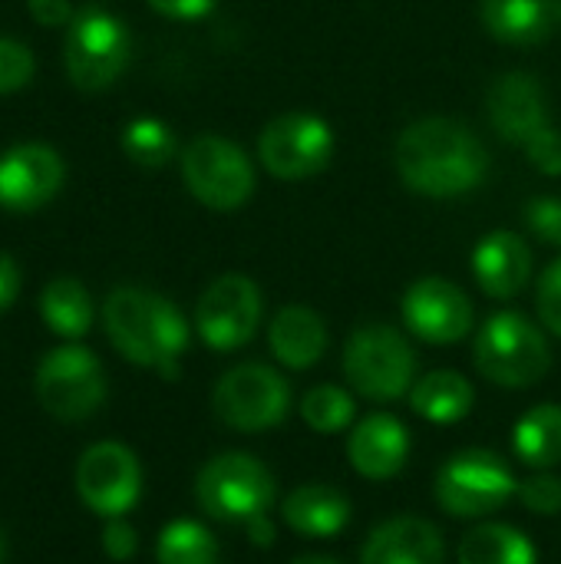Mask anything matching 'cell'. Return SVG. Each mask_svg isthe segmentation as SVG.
<instances>
[{
    "mask_svg": "<svg viewBox=\"0 0 561 564\" xmlns=\"http://www.w3.org/2000/svg\"><path fill=\"white\" fill-rule=\"evenodd\" d=\"M129 50H132L129 30L109 10L86 7L66 26L63 59L73 86L83 93H99L112 86L129 63Z\"/></svg>",
    "mask_w": 561,
    "mask_h": 564,
    "instance_id": "cell-6",
    "label": "cell"
},
{
    "mask_svg": "<svg viewBox=\"0 0 561 564\" xmlns=\"http://www.w3.org/2000/svg\"><path fill=\"white\" fill-rule=\"evenodd\" d=\"M473 278L496 301L522 294L532 281L529 241L516 231H489L473 248Z\"/></svg>",
    "mask_w": 561,
    "mask_h": 564,
    "instance_id": "cell-17",
    "label": "cell"
},
{
    "mask_svg": "<svg viewBox=\"0 0 561 564\" xmlns=\"http://www.w3.org/2000/svg\"><path fill=\"white\" fill-rule=\"evenodd\" d=\"M261 324V291L245 274H222L205 288L195 307V330L205 347L231 354L245 347Z\"/></svg>",
    "mask_w": 561,
    "mask_h": 564,
    "instance_id": "cell-12",
    "label": "cell"
},
{
    "mask_svg": "<svg viewBox=\"0 0 561 564\" xmlns=\"http://www.w3.org/2000/svg\"><path fill=\"white\" fill-rule=\"evenodd\" d=\"M403 324L413 337L446 347L470 337L476 311L466 291L446 278H420L403 294Z\"/></svg>",
    "mask_w": 561,
    "mask_h": 564,
    "instance_id": "cell-14",
    "label": "cell"
},
{
    "mask_svg": "<svg viewBox=\"0 0 561 564\" xmlns=\"http://www.w3.org/2000/svg\"><path fill=\"white\" fill-rule=\"evenodd\" d=\"M473 403H476V390L456 370H433V373L420 377L410 390L413 413L436 423V426H450V423L466 420Z\"/></svg>",
    "mask_w": 561,
    "mask_h": 564,
    "instance_id": "cell-23",
    "label": "cell"
},
{
    "mask_svg": "<svg viewBox=\"0 0 561 564\" xmlns=\"http://www.w3.org/2000/svg\"><path fill=\"white\" fill-rule=\"evenodd\" d=\"M519 502L536 516H559L561 512V479L552 473H539L526 482H519Z\"/></svg>",
    "mask_w": 561,
    "mask_h": 564,
    "instance_id": "cell-32",
    "label": "cell"
},
{
    "mask_svg": "<svg viewBox=\"0 0 561 564\" xmlns=\"http://www.w3.org/2000/svg\"><path fill=\"white\" fill-rule=\"evenodd\" d=\"M460 564H539L536 545L513 525L483 522L460 542Z\"/></svg>",
    "mask_w": 561,
    "mask_h": 564,
    "instance_id": "cell-24",
    "label": "cell"
},
{
    "mask_svg": "<svg viewBox=\"0 0 561 564\" xmlns=\"http://www.w3.org/2000/svg\"><path fill=\"white\" fill-rule=\"evenodd\" d=\"M33 79V53L30 46L0 36V93H17Z\"/></svg>",
    "mask_w": 561,
    "mask_h": 564,
    "instance_id": "cell-31",
    "label": "cell"
},
{
    "mask_svg": "<svg viewBox=\"0 0 561 564\" xmlns=\"http://www.w3.org/2000/svg\"><path fill=\"white\" fill-rule=\"evenodd\" d=\"M122 152L129 162H136L139 169H162L175 159L179 152V142H175V132L155 119V116H139L132 119L126 129H122V139H119Z\"/></svg>",
    "mask_w": 561,
    "mask_h": 564,
    "instance_id": "cell-27",
    "label": "cell"
},
{
    "mask_svg": "<svg viewBox=\"0 0 561 564\" xmlns=\"http://www.w3.org/2000/svg\"><path fill=\"white\" fill-rule=\"evenodd\" d=\"M145 3L172 20H202L215 10V0H145Z\"/></svg>",
    "mask_w": 561,
    "mask_h": 564,
    "instance_id": "cell-36",
    "label": "cell"
},
{
    "mask_svg": "<svg viewBox=\"0 0 561 564\" xmlns=\"http://www.w3.org/2000/svg\"><path fill=\"white\" fill-rule=\"evenodd\" d=\"M486 112L493 129L513 142V145H526L529 139H536L542 129H549V99L546 89L539 83V76L532 73H503L493 79L489 93H486Z\"/></svg>",
    "mask_w": 561,
    "mask_h": 564,
    "instance_id": "cell-16",
    "label": "cell"
},
{
    "mask_svg": "<svg viewBox=\"0 0 561 564\" xmlns=\"http://www.w3.org/2000/svg\"><path fill=\"white\" fill-rule=\"evenodd\" d=\"M433 492L446 516L479 519L499 512L519 492V482L503 456L489 449H466L443 463Z\"/></svg>",
    "mask_w": 561,
    "mask_h": 564,
    "instance_id": "cell-7",
    "label": "cell"
},
{
    "mask_svg": "<svg viewBox=\"0 0 561 564\" xmlns=\"http://www.w3.org/2000/svg\"><path fill=\"white\" fill-rule=\"evenodd\" d=\"M258 159L281 182L314 178L334 159V132L314 112H284L261 129Z\"/></svg>",
    "mask_w": 561,
    "mask_h": 564,
    "instance_id": "cell-11",
    "label": "cell"
},
{
    "mask_svg": "<svg viewBox=\"0 0 561 564\" xmlns=\"http://www.w3.org/2000/svg\"><path fill=\"white\" fill-rule=\"evenodd\" d=\"M36 400L50 416L63 423L89 420L106 403L103 364L79 344L50 350L36 367Z\"/></svg>",
    "mask_w": 561,
    "mask_h": 564,
    "instance_id": "cell-9",
    "label": "cell"
},
{
    "mask_svg": "<svg viewBox=\"0 0 561 564\" xmlns=\"http://www.w3.org/2000/svg\"><path fill=\"white\" fill-rule=\"evenodd\" d=\"M522 152L542 175H561V132L555 126H549L536 139H529L522 145Z\"/></svg>",
    "mask_w": 561,
    "mask_h": 564,
    "instance_id": "cell-34",
    "label": "cell"
},
{
    "mask_svg": "<svg viewBox=\"0 0 561 564\" xmlns=\"http://www.w3.org/2000/svg\"><path fill=\"white\" fill-rule=\"evenodd\" d=\"M291 564H341V562H334V558H324V555H301V558H294Z\"/></svg>",
    "mask_w": 561,
    "mask_h": 564,
    "instance_id": "cell-40",
    "label": "cell"
},
{
    "mask_svg": "<svg viewBox=\"0 0 561 564\" xmlns=\"http://www.w3.org/2000/svg\"><path fill=\"white\" fill-rule=\"evenodd\" d=\"M212 410L238 433H265L284 423L291 410V387L265 364H241L215 383Z\"/></svg>",
    "mask_w": 561,
    "mask_h": 564,
    "instance_id": "cell-10",
    "label": "cell"
},
{
    "mask_svg": "<svg viewBox=\"0 0 561 564\" xmlns=\"http://www.w3.org/2000/svg\"><path fill=\"white\" fill-rule=\"evenodd\" d=\"M443 532L417 516H400L377 525L360 552V564H443Z\"/></svg>",
    "mask_w": 561,
    "mask_h": 564,
    "instance_id": "cell-19",
    "label": "cell"
},
{
    "mask_svg": "<svg viewBox=\"0 0 561 564\" xmlns=\"http://www.w3.org/2000/svg\"><path fill=\"white\" fill-rule=\"evenodd\" d=\"M410 456V433L407 426L390 413H370L364 416L350 440H347V459L350 466L374 482L393 479Z\"/></svg>",
    "mask_w": 561,
    "mask_h": 564,
    "instance_id": "cell-18",
    "label": "cell"
},
{
    "mask_svg": "<svg viewBox=\"0 0 561 564\" xmlns=\"http://www.w3.org/2000/svg\"><path fill=\"white\" fill-rule=\"evenodd\" d=\"M185 188L212 212H235L255 192V165L241 145L225 135L205 132L182 149Z\"/></svg>",
    "mask_w": 561,
    "mask_h": 564,
    "instance_id": "cell-8",
    "label": "cell"
},
{
    "mask_svg": "<svg viewBox=\"0 0 561 564\" xmlns=\"http://www.w3.org/2000/svg\"><path fill=\"white\" fill-rule=\"evenodd\" d=\"M245 532H248V539H251L258 549H271V545H274V525H271V519H268V516L251 519V522L245 525Z\"/></svg>",
    "mask_w": 561,
    "mask_h": 564,
    "instance_id": "cell-39",
    "label": "cell"
},
{
    "mask_svg": "<svg viewBox=\"0 0 561 564\" xmlns=\"http://www.w3.org/2000/svg\"><path fill=\"white\" fill-rule=\"evenodd\" d=\"M30 17L40 26H69L76 13L69 0H30Z\"/></svg>",
    "mask_w": 561,
    "mask_h": 564,
    "instance_id": "cell-37",
    "label": "cell"
},
{
    "mask_svg": "<svg viewBox=\"0 0 561 564\" xmlns=\"http://www.w3.org/2000/svg\"><path fill=\"white\" fill-rule=\"evenodd\" d=\"M536 311L539 321L549 334H555L561 340V258L546 268V274L539 278L536 288Z\"/></svg>",
    "mask_w": 561,
    "mask_h": 564,
    "instance_id": "cell-33",
    "label": "cell"
},
{
    "mask_svg": "<svg viewBox=\"0 0 561 564\" xmlns=\"http://www.w3.org/2000/svg\"><path fill=\"white\" fill-rule=\"evenodd\" d=\"M66 165L56 149L43 142H23L0 155V205L7 212H36L63 185Z\"/></svg>",
    "mask_w": 561,
    "mask_h": 564,
    "instance_id": "cell-15",
    "label": "cell"
},
{
    "mask_svg": "<svg viewBox=\"0 0 561 564\" xmlns=\"http://www.w3.org/2000/svg\"><path fill=\"white\" fill-rule=\"evenodd\" d=\"M76 492L103 519H122L142 496V469L122 443H96L76 463Z\"/></svg>",
    "mask_w": 561,
    "mask_h": 564,
    "instance_id": "cell-13",
    "label": "cell"
},
{
    "mask_svg": "<svg viewBox=\"0 0 561 564\" xmlns=\"http://www.w3.org/2000/svg\"><path fill=\"white\" fill-rule=\"evenodd\" d=\"M159 564H218V545L215 535L188 519H179L162 529L155 542Z\"/></svg>",
    "mask_w": 561,
    "mask_h": 564,
    "instance_id": "cell-28",
    "label": "cell"
},
{
    "mask_svg": "<svg viewBox=\"0 0 561 564\" xmlns=\"http://www.w3.org/2000/svg\"><path fill=\"white\" fill-rule=\"evenodd\" d=\"M40 314L53 334L76 340L93 327V297L76 278H53L40 294Z\"/></svg>",
    "mask_w": 561,
    "mask_h": 564,
    "instance_id": "cell-26",
    "label": "cell"
},
{
    "mask_svg": "<svg viewBox=\"0 0 561 564\" xmlns=\"http://www.w3.org/2000/svg\"><path fill=\"white\" fill-rule=\"evenodd\" d=\"M344 377L354 393L390 403L413 390L417 354L410 340L390 324H364L344 347Z\"/></svg>",
    "mask_w": 561,
    "mask_h": 564,
    "instance_id": "cell-4",
    "label": "cell"
},
{
    "mask_svg": "<svg viewBox=\"0 0 561 564\" xmlns=\"http://www.w3.org/2000/svg\"><path fill=\"white\" fill-rule=\"evenodd\" d=\"M139 549V535L136 529L126 522V519H109L106 529H103V552L112 558V562H129Z\"/></svg>",
    "mask_w": 561,
    "mask_h": 564,
    "instance_id": "cell-35",
    "label": "cell"
},
{
    "mask_svg": "<svg viewBox=\"0 0 561 564\" xmlns=\"http://www.w3.org/2000/svg\"><path fill=\"white\" fill-rule=\"evenodd\" d=\"M281 519L291 532H298L304 539H334L350 522V499L334 486L311 482V486L294 489L284 499Z\"/></svg>",
    "mask_w": 561,
    "mask_h": 564,
    "instance_id": "cell-22",
    "label": "cell"
},
{
    "mask_svg": "<svg viewBox=\"0 0 561 564\" xmlns=\"http://www.w3.org/2000/svg\"><path fill=\"white\" fill-rule=\"evenodd\" d=\"M483 26L509 46H536L561 26V0H483Z\"/></svg>",
    "mask_w": 561,
    "mask_h": 564,
    "instance_id": "cell-20",
    "label": "cell"
},
{
    "mask_svg": "<svg viewBox=\"0 0 561 564\" xmlns=\"http://www.w3.org/2000/svg\"><path fill=\"white\" fill-rule=\"evenodd\" d=\"M103 324L112 347L136 367H149L165 380L179 377V360L188 347L182 311L145 288H116L103 304Z\"/></svg>",
    "mask_w": 561,
    "mask_h": 564,
    "instance_id": "cell-2",
    "label": "cell"
},
{
    "mask_svg": "<svg viewBox=\"0 0 561 564\" xmlns=\"http://www.w3.org/2000/svg\"><path fill=\"white\" fill-rule=\"evenodd\" d=\"M20 294V268L10 254L0 251V314L17 301Z\"/></svg>",
    "mask_w": 561,
    "mask_h": 564,
    "instance_id": "cell-38",
    "label": "cell"
},
{
    "mask_svg": "<svg viewBox=\"0 0 561 564\" xmlns=\"http://www.w3.org/2000/svg\"><path fill=\"white\" fill-rule=\"evenodd\" d=\"M7 558V539H3V532H0V564Z\"/></svg>",
    "mask_w": 561,
    "mask_h": 564,
    "instance_id": "cell-41",
    "label": "cell"
},
{
    "mask_svg": "<svg viewBox=\"0 0 561 564\" xmlns=\"http://www.w3.org/2000/svg\"><path fill=\"white\" fill-rule=\"evenodd\" d=\"M473 364L479 377L506 390L536 387L552 367V347L546 334L522 314H493L473 344Z\"/></svg>",
    "mask_w": 561,
    "mask_h": 564,
    "instance_id": "cell-3",
    "label": "cell"
},
{
    "mask_svg": "<svg viewBox=\"0 0 561 564\" xmlns=\"http://www.w3.org/2000/svg\"><path fill=\"white\" fill-rule=\"evenodd\" d=\"M195 499L215 522L248 525L251 519L268 516L274 502V476L248 453H222L198 473Z\"/></svg>",
    "mask_w": 561,
    "mask_h": 564,
    "instance_id": "cell-5",
    "label": "cell"
},
{
    "mask_svg": "<svg viewBox=\"0 0 561 564\" xmlns=\"http://www.w3.org/2000/svg\"><path fill=\"white\" fill-rule=\"evenodd\" d=\"M516 456L532 469H552L561 463V406H532L513 430Z\"/></svg>",
    "mask_w": 561,
    "mask_h": 564,
    "instance_id": "cell-25",
    "label": "cell"
},
{
    "mask_svg": "<svg viewBox=\"0 0 561 564\" xmlns=\"http://www.w3.org/2000/svg\"><path fill=\"white\" fill-rule=\"evenodd\" d=\"M393 162L410 192L427 198H460L483 185L489 152L479 135L450 116L410 122L393 149Z\"/></svg>",
    "mask_w": 561,
    "mask_h": 564,
    "instance_id": "cell-1",
    "label": "cell"
},
{
    "mask_svg": "<svg viewBox=\"0 0 561 564\" xmlns=\"http://www.w3.org/2000/svg\"><path fill=\"white\" fill-rule=\"evenodd\" d=\"M522 221H526V228L539 241L559 245L561 248V198H555V195H539V198L526 202Z\"/></svg>",
    "mask_w": 561,
    "mask_h": 564,
    "instance_id": "cell-30",
    "label": "cell"
},
{
    "mask_svg": "<svg viewBox=\"0 0 561 564\" xmlns=\"http://www.w3.org/2000/svg\"><path fill=\"white\" fill-rule=\"evenodd\" d=\"M354 413H357L354 397L344 387H334V383H321V387L308 390L304 400H301V420L314 433H324V436L344 433L354 423Z\"/></svg>",
    "mask_w": 561,
    "mask_h": 564,
    "instance_id": "cell-29",
    "label": "cell"
},
{
    "mask_svg": "<svg viewBox=\"0 0 561 564\" xmlns=\"http://www.w3.org/2000/svg\"><path fill=\"white\" fill-rule=\"evenodd\" d=\"M268 344L281 367L311 370L327 350V327L317 311L304 304H288L271 317Z\"/></svg>",
    "mask_w": 561,
    "mask_h": 564,
    "instance_id": "cell-21",
    "label": "cell"
}]
</instances>
